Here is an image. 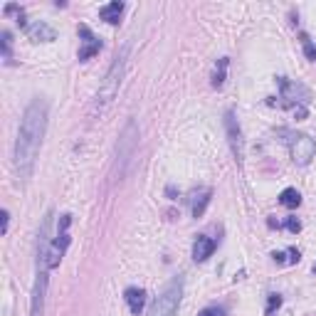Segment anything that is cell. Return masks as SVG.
Wrapping results in <instances>:
<instances>
[{
    "instance_id": "603a6c76",
    "label": "cell",
    "mask_w": 316,
    "mask_h": 316,
    "mask_svg": "<svg viewBox=\"0 0 316 316\" xmlns=\"http://www.w3.org/2000/svg\"><path fill=\"white\" fill-rule=\"evenodd\" d=\"M0 218H3V235H8V225H10V213H8V210H3V215H0Z\"/></svg>"
},
{
    "instance_id": "6da1fadb",
    "label": "cell",
    "mask_w": 316,
    "mask_h": 316,
    "mask_svg": "<svg viewBox=\"0 0 316 316\" xmlns=\"http://www.w3.org/2000/svg\"><path fill=\"white\" fill-rule=\"evenodd\" d=\"M47 116H50V104L45 99H32L20 119L18 138H15V173L20 183H28L35 173V163L42 148V138L47 131Z\"/></svg>"
},
{
    "instance_id": "8992f818",
    "label": "cell",
    "mask_w": 316,
    "mask_h": 316,
    "mask_svg": "<svg viewBox=\"0 0 316 316\" xmlns=\"http://www.w3.org/2000/svg\"><path fill=\"white\" fill-rule=\"evenodd\" d=\"M286 133V131H284ZM289 138H284V141H289V148H291V158H294V163H299V166H306V163H311V158H314V153H316V143H314V138L311 136H306V133H286Z\"/></svg>"
},
{
    "instance_id": "484cf974",
    "label": "cell",
    "mask_w": 316,
    "mask_h": 316,
    "mask_svg": "<svg viewBox=\"0 0 316 316\" xmlns=\"http://www.w3.org/2000/svg\"><path fill=\"white\" fill-rule=\"evenodd\" d=\"M272 257H274V262H284V252H274Z\"/></svg>"
},
{
    "instance_id": "2e32d148",
    "label": "cell",
    "mask_w": 316,
    "mask_h": 316,
    "mask_svg": "<svg viewBox=\"0 0 316 316\" xmlns=\"http://www.w3.org/2000/svg\"><path fill=\"white\" fill-rule=\"evenodd\" d=\"M210 190H203L198 198H195V203H193V218H203V213H205V208H208V203H210Z\"/></svg>"
},
{
    "instance_id": "ffe728a7",
    "label": "cell",
    "mask_w": 316,
    "mask_h": 316,
    "mask_svg": "<svg viewBox=\"0 0 316 316\" xmlns=\"http://www.w3.org/2000/svg\"><path fill=\"white\" fill-rule=\"evenodd\" d=\"M279 306H282V296H279V294H269V299H267V311H264V314L272 316Z\"/></svg>"
},
{
    "instance_id": "7c38bea8",
    "label": "cell",
    "mask_w": 316,
    "mask_h": 316,
    "mask_svg": "<svg viewBox=\"0 0 316 316\" xmlns=\"http://www.w3.org/2000/svg\"><path fill=\"white\" fill-rule=\"evenodd\" d=\"M215 247H218V242H215L213 237L200 235V237L193 242V259H195V262H205V259L215 252Z\"/></svg>"
},
{
    "instance_id": "8fae6325",
    "label": "cell",
    "mask_w": 316,
    "mask_h": 316,
    "mask_svg": "<svg viewBox=\"0 0 316 316\" xmlns=\"http://www.w3.org/2000/svg\"><path fill=\"white\" fill-rule=\"evenodd\" d=\"M25 32H28V37H30L32 42H52V40H57V32H55V28H50L45 20H35V23H28Z\"/></svg>"
},
{
    "instance_id": "ac0fdd59",
    "label": "cell",
    "mask_w": 316,
    "mask_h": 316,
    "mask_svg": "<svg viewBox=\"0 0 316 316\" xmlns=\"http://www.w3.org/2000/svg\"><path fill=\"white\" fill-rule=\"evenodd\" d=\"M225 69H227V57L220 60V64H218V69H215V74H213V87H215V89H220V87L225 84Z\"/></svg>"
},
{
    "instance_id": "30bf717a",
    "label": "cell",
    "mask_w": 316,
    "mask_h": 316,
    "mask_svg": "<svg viewBox=\"0 0 316 316\" xmlns=\"http://www.w3.org/2000/svg\"><path fill=\"white\" fill-rule=\"evenodd\" d=\"M79 35H82V47H79V62H87L92 60L94 55H99L101 50V40L87 28V25H79Z\"/></svg>"
},
{
    "instance_id": "44dd1931",
    "label": "cell",
    "mask_w": 316,
    "mask_h": 316,
    "mask_svg": "<svg viewBox=\"0 0 316 316\" xmlns=\"http://www.w3.org/2000/svg\"><path fill=\"white\" fill-rule=\"evenodd\" d=\"M286 230H289V232H294V235H296V232H299V230H301V222H299V220H296V218H289V220H286Z\"/></svg>"
},
{
    "instance_id": "5bb4252c",
    "label": "cell",
    "mask_w": 316,
    "mask_h": 316,
    "mask_svg": "<svg viewBox=\"0 0 316 316\" xmlns=\"http://www.w3.org/2000/svg\"><path fill=\"white\" fill-rule=\"evenodd\" d=\"M121 13H124V3H119V0H114V3H106V5L99 8V18L106 20L109 25H116L119 18H121Z\"/></svg>"
},
{
    "instance_id": "cb8c5ba5",
    "label": "cell",
    "mask_w": 316,
    "mask_h": 316,
    "mask_svg": "<svg viewBox=\"0 0 316 316\" xmlns=\"http://www.w3.org/2000/svg\"><path fill=\"white\" fill-rule=\"evenodd\" d=\"M222 314V309H203L200 311V316H220Z\"/></svg>"
},
{
    "instance_id": "5b68a950",
    "label": "cell",
    "mask_w": 316,
    "mask_h": 316,
    "mask_svg": "<svg viewBox=\"0 0 316 316\" xmlns=\"http://www.w3.org/2000/svg\"><path fill=\"white\" fill-rule=\"evenodd\" d=\"M69 225H72V215H62V218H60V230H57V235L52 237V242H50V247H47V254H45L42 262H37V267H45V269L60 267V262H62L67 247H69V240H72V237H69Z\"/></svg>"
},
{
    "instance_id": "7a4b0ae2",
    "label": "cell",
    "mask_w": 316,
    "mask_h": 316,
    "mask_svg": "<svg viewBox=\"0 0 316 316\" xmlns=\"http://www.w3.org/2000/svg\"><path fill=\"white\" fill-rule=\"evenodd\" d=\"M126 60H128V45L121 47V52L114 57L109 72L104 74V82L99 84V94H96V106H106L114 101V96L119 94V87H121V79H124V69H126Z\"/></svg>"
},
{
    "instance_id": "3957f363",
    "label": "cell",
    "mask_w": 316,
    "mask_h": 316,
    "mask_svg": "<svg viewBox=\"0 0 316 316\" xmlns=\"http://www.w3.org/2000/svg\"><path fill=\"white\" fill-rule=\"evenodd\" d=\"M136 146H138V124L131 119L121 136H119V143H116V156H114V181H121L128 163H131V158L136 153Z\"/></svg>"
},
{
    "instance_id": "9c48e42d",
    "label": "cell",
    "mask_w": 316,
    "mask_h": 316,
    "mask_svg": "<svg viewBox=\"0 0 316 316\" xmlns=\"http://www.w3.org/2000/svg\"><path fill=\"white\" fill-rule=\"evenodd\" d=\"M277 84H279V89H282V99H289V104H291V101H296V104H306V101H309V89H306L304 84L291 82V79H286V77H277Z\"/></svg>"
},
{
    "instance_id": "4316f807",
    "label": "cell",
    "mask_w": 316,
    "mask_h": 316,
    "mask_svg": "<svg viewBox=\"0 0 316 316\" xmlns=\"http://www.w3.org/2000/svg\"><path fill=\"white\" fill-rule=\"evenodd\" d=\"M314 274H316V262H314Z\"/></svg>"
},
{
    "instance_id": "277c9868",
    "label": "cell",
    "mask_w": 316,
    "mask_h": 316,
    "mask_svg": "<svg viewBox=\"0 0 316 316\" xmlns=\"http://www.w3.org/2000/svg\"><path fill=\"white\" fill-rule=\"evenodd\" d=\"M183 286H186V279L178 274L173 277L166 289L156 296V301L151 304V311L148 316H176L178 314V306H181V299H183Z\"/></svg>"
},
{
    "instance_id": "e0dca14e",
    "label": "cell",
    "mask_w": 316,
    "mask_h": 316,
    "mask_svg": "<svg viewBox=\"0 0 316 316\" xmlns=\"http://www.w3.org/2000/svg\"><path fill=\"white\" fill-rule=\"evenodd\" d=\"M3 60H5V64H10L13 62V35H10V30H3Z\"/></svg>"
},
{
    "instance_id": "9a60e30c",
    "label": "cell",
    "mask_w": 316,
    "mask_h": 316,
    "mask_svg": "<svg viewBox=\"0 0 316 316\" xmlns=\"http://www.w3.org/2000/svg\"><path fill=\"white\" fill-rule=\"evenodd\" d=\"M279 203H282L284 208H299V203H301V195H299V190H296V188H286V190H282V195H279Z\"/></svg>"
},
{
    "instance_id": "52a82bcc",
    "label": "cell",
    "mask_w": 316,
    "mask_h": 316,
    "mask_svg": "<svg viewBox=\"0 0 316 316\" xmlns=\"http://www.w3.org/2000/svg\"><path fill=\"white\" fill-rule=\"evenodd\" d=\"M225 131H227V141H230L235 161L242 163V158H245V141H242V131H240V124H237V116H235L232 109L225 111Z\"/></svg>"
},
{
    "instance_id": "d4e9b609",
    "label": "cell",
    "mask_w": 316,
    "mask_h": 316,
    "mask_svg": "<svg viewBox=\"0 0 316 316\" xmlns=\"http://www.w3.org/2000/svg\"><path fill=\"white\" fill-rule=\"evenodd\" d=\"M299 257H301V254H299V250H289V262H291V264H294V262H299Z\"/></svg>"
},
{
    "instance_id": "ba28073f",
    "label": "cell",
    "mask_w": 316,
    "mask_h": 316,
    "mask_svg": "<svg viewBox=\"0 0 316 316\" xmlns=\"http://www.w3.org/2000/svg\"><path fill=\"white\" fill-rule=\"evenodd\" d=\"M47 282H50V269L37 267V274H35V289H32V304H30V316H42V314H45Z\"/></svg>"
},
{
    "instance_id": "7402d4cb",
    "label": "cell",
    "mask_w": 316,
    "mask_h": 316,
    "mask_svg": "<svg viewBox=\"0 0 316 316\" xmlns=\"http://www.w3.org/2000/svg\"><path fill=\"white\" fill-rule=\"evenodd\" d=\"M294 116H296V121L306 119V106H304V104H296V106H294Z\"/></svg>"
},
{
    "instance_id": "4fadbf2b",
    "label": "cell",
    "mask_w": 316,
    "mask_h": 316,
    "mask_svg": "<svg viewBox=\"0 0 316 316\" xmlns=\"http://www.w3.org/2000/svg\"><path fill=\"white\" fill-rule=\"evenodd\" d=\"M124 299H126V304H128L131 314H133V316H138V314L143 311V304H146V291H143V289H138V286H128V289L124 291Z\"/></svg>"
},
{
    "instance_id": "d6986e66",
    "label": "cell",
    "mask_w": 316,
    "mask_h": 316,
    "mask_svg": "<svg viewBox=\"0 0 316 316\" xmlns=\"http://www.w3.org/2000/svg\"><path fill=\"white\" fill-rule=\"evenodd\" d=\"M301 45H304V55H306V60H311V62H316V45L309 40V35H304L301 32Z\"/></svg>"
}]
</instances>
